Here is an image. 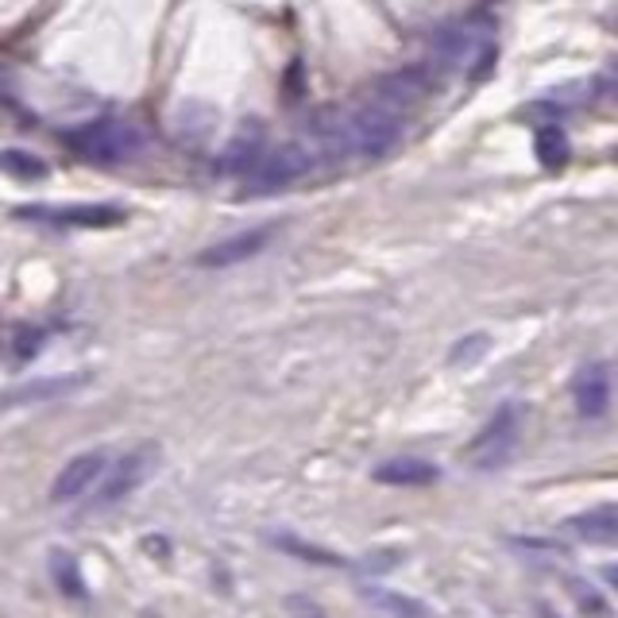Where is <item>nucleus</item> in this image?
I'll use <instances>...</instances> for the list:
<instances>
[{"mask_svg":"<svg viewBox=\"0 0 618 618\" xmlns=\"http://www.w3.org/2000/svg\"><path fill=\"white\" fill-rule=\"evenodd\" d=\"M429 54H433L437 70H464L471 78H484L495 67V23L487 16H460L433 31L429 39Z\"/></svg>","mask_w":618,"mask_h":618,"instance_id":"obj_1","label":"nucleus"},{"mask_svg":"<svg viewBox=\"0 0 618 618\" xmlns=\"http://www.w3.org/2000/svg\"><path fill=\"white\" fill-rule=\"evenodd\" d=\"M67 143L74 148L81 159L101 162V167H120V162H136L148 151V132L132 120L120 117H101L86 120V124L70 128Z\"/></svg>","mask_w":618,"mask_h":618,"instance_id":"obj_2","label":"nucleus"},{"mask_svg":"<svg viewBox=\"0 0 618 618\" xmlns=\"http://www.w3.org/2000/svg\"><path fill=\"white\" fill-rule=\"evenodd\" d=\"M522 426H526L522 402H502L499 410L487 418V426L471 437V445L464 449V457H468L471 468H479V471L502 468V464L515 457L518 441H522Z\"/></svg>","mask_w":618,"mask_h":618,"instance_id":"obj_3","label":"nucleus"},{"mask_svg":"<svg viewBox=\"0 0 618 618\" xmlns=\"http://www.w3.org/2000/svg\"><path fill=\"white\" fill-rule=\"evenodd\" d=\"M317 167V154L306 140H287L275 151H263L256 170L248 175V193H279L306 178Z\"/></svg>","mask_w":618,"mask_h":618,"instance_id":"obj_4","label":"nucleus"},{"mask_svg":"<svg viewBox=\"0 0 618 618\" xmlns=\"http://www.w3.org/2000/svg\"><path fill=\"white\" fill-rule=\"evenodd\" d=\"M345 128H348V148H352V154H363V159H383V154H390L402 143L398 117L371 101L345 112Z\"/></svg>","mask_w":618,"mask_h":618,"instance_id":"obj_5","label":"nucleus"},{"mask_svg":"<svg viewBox=\"0 0 618 618\" xmlns=\"http://www.w3.org/2000/svg\"><path fill=\"white\" fill-rule=\"evenodd\" d=\"M154 464H159V449H154V445H140V449L124 452V457L112 464V468H104V476L97 479L101 487H97V495H93L89 507L109 510V507H117V502H124L128 495H132L136 487L151 476Z\"/></svg>","mask_w":618,"mask_h":618,"instance_id":"obj_6","label":"nucleus"},{"mask_svg":"<svg viewBox=\"0 0 618 618\" xmlns=\"http://www.w3.org/2000/svg\"><path fill=\"white\" fill-rule=\"evenodd\" d=\"M16 217L51 225V229H109V225L124 221V209L86 206V201H78V206H31V209H20Z\"/></svg>","mask_w":618,"mask_h":618,"instance_id":"obj_7","label":"nucleus"},{"mask_svg":"<svg viewBox=\"0 0 618 618\" xmlns=\"http://www.w3.org/2000/svg\"><path fill=\"white\" fill-rule=\"evenodd\" d=\"M429 93V70L421 67H406V70H395V74H383L376 81V89H371V104H379V109L387 112H410L413 104H421Z\"/></svg>","mask_w":618,"mask_h":618,"instance_id":"obj_8","label":"nucleus"},{"mask_svg":"<svg viewBox=\"0 0 618 618\" xmlns=\"http://www.w3.org/2000/svg\"><path fill=\"white\" fill-rule=\"evenodd\" d=\"M104 468H109V460H104L101 449L78 452V457L62 464V471L54 476V484H51V502H54V507H67V502H78L81 495H86L89 487H93L97 479L104 476Z\"/></svg>","mask_w":618,"mask_h":618,"instance_id":"obj_9","label":"nucleus"},{"mask_svg":"<svg viewBox=\"0 0 618 618\" xmlns=\"http://www.w3.org/2000/svg\"><path fill=\"white\" fill-rule=\"evenodd\" d=\"M271 232H275V225H259V229L225 236V240L209 243L206 251H198V267H209V271H221V267L248 263L251 256H259V251H263L267 243H271Z\"/></svg>","mask_w":618,"mask_h":618,"instance_id":"obj_10","label":"nucleus"},{"mask_svg":"<svg viewBox=\"0 0 618 618\" xmlns=\"http://www.w3.org/2000/svg\"><path fill=\"white\" fill-rule=\"evenodd\" d=\"M572 402L576 413L588 421H599L607 410H611V363L596 360V363H584L572 379Z\"/></svg>","mask_w":618,"mask_h":618,"instance_id":"obj_11","label":"nucleus"},{"mask_svg":"<svg viewBox=\"0 0 618 618\" xmlns=\"http://www.w3.org/2000/svg\"><path fill=\"white\" fill-rule=\"evenodd\" d=\"M371 479L383 487H429L441 479V468L421 457H395V460H383L376 471H371Z\"/></svg>","mask_w":618,"mask_h":618,"instance_id":"obj_12","label":"nucleus"},{"mask_svg":"<svg viewBox=\"0 0 618 618\" xmlns=\"http://www.w3.org/2000/svg\"><path fill=\"white\" fill-rule=\"evenodd\" d=\"M86 387V376H51V379H36V383H20L0 395V406H31V402H51V398H62L70 390Z\"/></svg>","mask_w":618,"mask_h":618,"instance_id":"obj_13","label":"nucleus"},{"mask_svg":"<svg viewBox=\"0 0 618 618\" xmlns=\"http://www.w3.org/2000/svg\"><path fill=\"white\" fill-rule=\"evenodd\" d=\"M568 530L588 545H615L618 541V507L604 502V507H591L584 515L568 518Z\"/></svg>","mask_w":618,"mask_h":618,"instance_id":"obj_14","label":"nucleus"},{"mask_svg":"<svg viewBox=\"0 0 618 618\" xmlns=\"http://www.w3.org/2000/svg\"><path fill=\"white\" fill-rule=\"evenodd\" d=\"M263 140H259V132H240L232 136L229 143H225L221 159H217V167L225 170L229 178H248L251 170H256V162L263 159Z\"/></svg>","mask_w":618,"mask_h":618,"instance_id":"obj_15","label":"nucleus"},{"mask_svg":"<svg viewBox=\"0 0 618 618\" xmlns=\"http://www.w3.org/2000/svg\"><path fill=\"white\" fill-rule=\"evenodd\" d=\"M360 599L376 607V611H383L387 618H433V611H429L421 599L402 596V591H395V588H379V584L360 588Z\"/></svg>","mask_w":618,"mask_h":618,"instance_id":"obj_16","label":"nucleus"},{"mask_svg":"<svg viewBox=\"0 0 618 618\" xmlns=\"http://www.w3.org/2000/svg\"><path fill=\"white\" fill-rule=\"evenodd\" d=\"M47 572H51V584L59 588V596L74 599V604L89 599L86 576H81V565L70 549H51V557H47Z\"/></svg>","mask_w":618,"mask_h":618,"instance_id":"obj_17","label":"nucleus"},{"mask_svg":"<svg viewBox=\"0 0 618 618\" xmlns=\"http://www.w3.org/2000/svg\"><path fill=\"white\" fill-rule=\"evenodd\" d=\"M534 154H538V162L545 170H560L568 162V154H572V143H568L565 128L560 124H545L538 132V143H534Z\"/></svg>","mask_w":618,"mask_h":618,"instance_id":"obj_18","label":"nucleus"},{"mask_svg":"<svg viewBox=\"0 0 618 618\" xmlns=\"http://www.w3.org/2000/svg\"><path fill=\"white\" fill-rule=\"evenodd\" d=\"M43 345H47L43 325H20V329L12 332V363L36 360V356L43 352Z\"/></svg>","mask_w":618,"mask_h":618,"instance_id":"obj_19","label":"nucleus"},{"mask_svg":"<svg viewBox=\"0 0 618 618\" xmlns=\"http://www.w3.org/2000/svg\"><path fill=\"white\" fill-rule=\"evenodd\" d=\"M0 167L12 178H20V182H39V178H47V162L28 151H0Z\"/></svg>","mask_w":618,"mask_h":618,"instance_id":"obj_20","label":"nucleus"},{"mask_svg":"<svg viewBox=\"0 0 618 618\" xmlns=\"http://www.w3.org/2000/svg\"><path fill=\"white\" fill-rule=\"evenodd\" d=\"M487 348H491V337H487V332H468V337L452 345L449 363H452V368H471V363L484 360Z\"/></svg>","mask_w":618,"mask_h":618,"instance_id":"obj_21","label":"nucleus"},{"mask_svg":"<svg viewBox=\"0 0 618 618\" xmlns=\"http://www.w3.org/2000/svg\"><path fill=\"white\" fill-rule=\"evenodd\" d=\"M275 545H279V549H287V552H295L298 560H309V565H325V568H340V565H345V557H337V552L317 549V545H306V541L290 538V534H282V538H275Z\"/></svg>","mask_w":618,"mask_h":618,"instance_id":"obj_22","label":"nucleus"},{"mask_svg":"<svg viewBox=\"0 0 618 618\" xmlns=\"http://www.w3.org/2000/svg\"><path fill=\"white\" fill-rule=\"evenodd\" d=\"M568 591H572V599L580 604V611L584 615H596V618H607L611 615V607L604 604V596H599L591 584H584V580H568Z\"/></svg>","mask_w":618,"mask_h":618,"instance_id":"obj_23","label":"nucleus"},{"mask_svg":"<svg viewBox=\"0 0 618 618\" xmlns=\"http://www.w3.org/2000/svg\"><path fill=\"white\" fill-rule=\"evenodd\" d=\"M287 611L295 615V618H325V611L309 596H290L287 599Z\"/></svg>","mask_w":618,"mask_h":618,"instance_id":"obj_24","label":"nucleus"},{"mask_svg":"<svg viewBox=\"0 0 618 618\" xmlns=\"http://www.w3.org/2000/svg\"><path fill=\"white\" fill-rule=\"evenodd\" d=\"M538 618H560L557 611H552V607L549 604H538Z\"/></svg>","mask_w":618,"mask_h":618,"instance_id":"obj_25","label":"nucleus"},{"mask_svg":"<svg viewBox=\"0 0 618 618\" xmlns=\"http://www.w3.org/2000/svg\"><path fill=\"white\" fill-rule=\"evenodd\" d=\"M8 86V74H4V70H0V89H4Z\"/></svg>","mask_w":618,"mask_h":618,"instance_id":"obj_26","label":"nucleus"},{"mask_svg":"<svg viewBox=\"0 0 618 618\" xmlns=\"http://www.w3.org/2000/svg\"><path fill=\"white\" fill-rule=\"evenodd\" d=\"M0 348H4V332H0Z\"/></svg>","mask_w":618,"mask_h":618,"instance_id":"obj_27","label":"nucleus"}]
</instances>
